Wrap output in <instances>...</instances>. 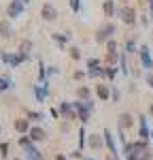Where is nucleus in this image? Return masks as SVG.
<instances>
[{
	"instance_id": "2eb2a0df",
	"label": "nucleus",
	"mask_w": 153,
	"mask_h": 160,
	"mask_svg": "<svg viewBox=\"0 0 153 160\" xmlns=\"http://www.w3.org/2000/svg\"><path fill=\"white\" fill-rule=\"evenodd\" d=\"M130 126H134V118L130 113H121L119 115V128H130Z\"/></svg>"
},
{
	"instance_id": "f257e3e1",
	"label": "nucleus",
	"mask_w": 153,
	"mask_h": 160,
	"mask_svg": "<svg viewBox=\"0 0 153 160\" xmlns=\"http://www.w3.org/2000/svg\"><path fill=\"white\" fill-rule=\"evenodd\" d=\"M75 109H76V115L79 120L85 124L91 115V109H94V102L91 100H75Z\"/></svg>"
},
{
	"instance_id": "473e14b6",
	"label": "nucleus",
	"mask_w": 153,
	"mask_h": 160,
	"mask_svg": "<svg viewBox=\"0 0 153 160\" xmlns=\"http://www.w3.org/2000/svg\"><path fill=\"white\" fill-rule=\"evenodd\" d=\"M72 77H75L76 81H79V79H83V77H85V71H76V73L72 75Z\"/></svg>"
},
{
	"instance_id": "f704fd0d",
	"label": "nucleus",
	"mask_w": 153,
	"mask_h": 160,
	"mask_svg": "<svg viewBox=\"0 0 153 160\" xmlns=\"http://www.w3.org/2000/svg\"><path fill=\"white\" fill-rule=\"evenodd\" d=\"M111 98H113V100H119V92H117V90H111Z\"/></svg>"
},
{
	"instance_id": "1a4fd4ad",
	"label": "nucleus",
	"mask_w": 153,
	"mask_h": 160,
	"mask_svg": "<svg viewBox=\"0 0 153 160\" xmlns=\"http://www.w3.org/2000/svg\"><path fill=\"white\" fill-rule=\"evenodd\" d=\"M47 92H49V83L45 81V83H38V86H34V94H36V100L38 102H45V98H47Z\"/></svg>"
},
{
	"instance_id": "c9c22d12",
	"label": "nucleus",
	"mask_w": 153,
	"mask_h": 160,
	"mask_svg": "<svg viewBox=\"0 0 153 160\" xmlns=\"http://www.w3.org/2000/svg\"><path fill=\"white\" fill-rule=\"evenodd\" d=\"M147 81H149V86L153 88V75H149V77H147Z\"/></svg>"
},
{
	"instance_id": "7c9ffc66",
	"label": "nucleus",
	"mask_w": 153,
	"mask_h": 160,
	"mask_svg": "<svg viewBox=\"0 0 153 160\" xmlns=\"http://www.w3.org/2000/svg\"><path fill=\"white\" fill-rule=\"evenodd\" d=\"M0 156H9V143H0Z\"/></svg>"
},
{
	"instance_id": "9b49d317",
	"label": "nucleus",
	"mask_w": 153,
	"mask_h": 160,
	"mask_svg": "<svg viewBox=\"0 0 153 160\" xmlns=\"http://www.w3.org/2000/svg\"><path fill=\"white\" fill-rule=\"evenodd\" d=\"M30 120H26V118H19V120H15V130L17 132H21V135H26V132H30Z\"/></svg>"
},
{
	"instance_id": "6e6552de",
	"label": "nucleus",
	"mask_w": 153,
	"mask_h": 160,
	"mask_svg": "<svg viewBox=\"0 0 153 160\" xmlns=\"http://www.w3.org/2000/svg\"><path fill=\"white\" fill-rule=\"evenodd\" d=\"M28 137H30L32 141H45V139H47V130L40 128V126H32L30 132H28Z\"/></svg>"
},
{
	"instance_id": "a878e982",
	"label": "nucleus",
	"mask_w": 153,
	"mask_h": 160,
	"mask_svg": "<svg viewBox=\"0 0 153 160\" xmlns=\"http://www.w3.org/2000/svg\"><path fill=\"white\" fill-rule=\"evenodd\" d=\"M85 128H81V130H79V148H83V145H85Z\"/></svg>"
},
{
	"instance_id": "7ed1b4c3",
	"label": "nucleus",
	"mask_w": 153,
	"mask_h": 160,
	"mask_svg": "<svg viewBox=\"0 0 153 160\" xmlns=\"http://www.w3.org/2000/svg\"><path fill=\"white\" fill-rule=\"evenodd\" d=\"M26 9V2L24 0H11V4L7 7V17L9 19H15V17H19Z\"/></svg>"
},
{
	"instance_id": "f03ea898",
	"label": "nucleus",
	"mask_w": 153,
	"mask_h": 160,
	"mask_svg": "<svg viewBox=\"0 0 153 160\" xmlns=\"http://www.w3.org/2000/svg\"><path fill=\"white\" fill-rule=\"evenodd\" d=\"M117 17H121V22L128 26L136 24V11L132 7H117Z\"/></svg>"
},
{
	"instance_id": "c756f323",
	"label": "nucleus",
	"mask_w": 153,
	"mask_h": 160,
	"mask_svg": "<svg viewBox=\"0 0 153 160\" xmlns=\"http://www.w3.org/2000/svg\"><path fill=\"white\" fill-rule=\"evenodd\" d=\"M98 66H100V60H96V58L87 60V68H98Z\"/></svg>"
},
{
	"instance_id": "e433bc0d",
	"label": "nucleus",
	"mask_w": 153,
	"mask_h": 160,
	"mask_svg": "<svg viewBox=\"0 0 153 160\" xmlns=\"http://www.w3.org/2000/svg\"><path fill=\"white\" fill-rule=\"evenodd\" d=\"M149 2V7H151V19H153V0H147Z\"/></svg>"
},
{
	"instance_id": "4be33fe9",
	"label": "nucleus",
	"mask_w": 153,
	"mask_h": 160,
	"mask_svg": "<svg viewBox=\"0 0 153 160\" xmlns=\"http://www.w3.org/2000/svg\"><path fill=\"white\" fill-rule=\"evenodd\" d=\"M11 88V79L9 77H0V92H7Z\"/></svg>"
},
{
	"instance_id": "9d476101",
	"label": "nucleus",
	"mask_w": 153,
	"mask_h": 160,
	"mask_svg": "<svg viewBox=\"0 0 153 160\" xmlns=\"http://www.w3.org/2000/svg\"><path fill=\"white\" fill-rule=\"evenodd\" d=\"M138 135L142 141H147L149 137H151V130H149V126H147V118H138Z\"/></svg>"
},
{
	"instance_id": "39448f33",
	"label": "nucleus",
	"mask_w": 153,
	"mask_h": 160,
	"mask_svg": "<svg viewBox=\"0 0 153 160\" xmlns=\"http://www.w3.org/2000/svg\"><path fill=\"white\" fill-rule=\"evenodd\" d=\"M40 17H43L45 22H55V19H58V11H55V7L49 4V2H45L43 9H40Z\"/></svg>"
},
{
	"instance_id": "dca6fc26",
	"label": "nucleus",
	"mask_w": 153,
	"mask_h": 160,
	"mask_svg": "<svg viewBox=\"0 0 153 160\" xmlns=\"http://www.w3.org/2000/svg\"><path fill=\"white\" fill-rule=\"evenodd\" d=\"M96 94H98L102 100H109V98H111V90H109V86H104V83H100V86L96 88Z\"/></svg>"
},
{
	"instance_id": "a19ab883",
	"label": "nucleus",
	"mask_w": 153,
	"mask_h": 160,
	"mask_svg": "<svg viewBox=\"0 0 153 160\" xmlns=\"http://www.w3.org/2000/svg\"><path fill=\"white\" fill-rule=\"evenodd\" d=\"M85 160H91V158H85Z\"/></svg>"
},
{
	"instance_id": "72a5a7b5",
	"label": "nucleus",
	"mask_w": 153,
	"mask_h": 160,
	"mask_svg": "<svg viewBox=\"0 0 153 160\" xmlns=\"http://www.w3.org/2000/svg\"><path fill=\"white\" fill-rule=\"evenodd\" d=\"M58 73V66H49V68H47V75H55Z\"/></svg>"
},
{
	"instance_id": "f8f14e48",
	"label": "nucleus",
	"mask_w": 153,
	"mask_h": 160,
	"mask_svg": "<svg viewBox=\"0 0 153 160\" xmlns=\"http://www.w3.org/2000/svg\"><path fill=\"white\" fill-rule=\"evenodd\" d=\"M104 135V141H106V145H109V149H111V154H113V158H117V145H115V139H113V135H111V130H104L102 132Z\"/></svg>"
},
{
	"instance_id": "aec40b11",
	"label": "nucleus",
	"mask_w": 153,
	"mask_h": 160,
	"mask_svg": "<svg viewBox=\"0 0 153 160\" xmlns=\"http://www.w3.org/2000/svg\"><path fill=\"white\" fill-rule=\"evenodd\" d=\"M89 77H94V79H98V77H104V68L98 66V68H89Z\"/></svg>"
},
{
	"instance_id": "a211bd4d",
	"label": "nucleus",
	"mask_w": 153,
	"mask_h": 160,
	"mask_svg": "<svg viewBox=\"0 0 153 160\" xmlns=\"http://www.w3.org/2000/svg\"><path fill=\"white\" fill-rule=\"evenodd\" d=\"M102 9H104V15L106 17H113L115 15V2L113 0H104V7Z\"/></svg>"
},
{
	"instance_id": "393cba45",
	"label": "nucleus",
	"mask_w": 153,
	"mask_h": 160,
	"mask_svg": "<svg viewBox=\"0 0 153 160\" xmlns=\"http://www.w3.org/2000/svg\"><path fill=\"white\" fill-rule=\"evenodd\" d=\"M28 118L34 120V122H38V120H43V113H40V111H28Z\"/></svg>"
},
{
	"instance_id": "412c9836",
	"label": "nucleus",
	"mask_w": 153,
	"mask_h": 160,
	"mask_svg": "<svg viewBox=\"0 0 153 160\" xmlns=\"http://www.w3.org/2000/svg\"><path fill=\"white\" fill-rule=\"evenodd\" d=\"M115 75H117V66H106L104 68V77L106 79H115Z\"/></svg>"
},
{
	"instance_id": "cd10ccee",
	"label": "nucleus",
	"mask_w": 153,
	"mask_h": 160,
	"mask_svg": "<svg viewBox=\"0 0 153 160\" xmlns=\"http://www.w3.org/2000/svg\"><path fill=\"white\" fill-rule=\"evenodd\" d=\"M70 9L75 13H79L81 11V0H70Z\"/></svg>"
},
{
	"instance_id": "423d86ee",
	"label": "nucleus",
	"mask_w": 153,
	"mask_h": 160,
	"mask_svg": "<svg viewBox=\"0 0 153 160\" xmlns=\"http://www.w3.org/2000/svg\"><path fill=\"white\" fill-rule=\"evenodd\" d=\"M138 53H140V62H142V66L147 68V71H151L153 68V58H151V49L147 47V45H142L138 49Z\"/></svg>"
},
{
	"instance_id": "6ab92c4d",
	"label": "nucleus",
	"mask_w": 153,
	"mask_h": 160,
	"mask_svg": "<svg viewBox=\"0 0 153 160\" xmlns=\"http://www.w3.org/2000/svg\"><path fill=\"white\" fill-rule=\"evenodd\" d=\"M30 51H32V41H21V45H19V53L30 56Z\"/></svg>"
},
{
	"instance_id": "ea45409f",
	"label": "nucleus",
	"mask_w": 153,
	"mask_h": 160,
	"mask_svg": "<svg viewBox=\"0 0 153 160\" xmlns=\"http://www.w3.org/2000/svg\"><path fill=\"white\" fill-rule=\"evenodd\" d=\"M151 139H153V130H151Z\"/></svg>"
},
{
	"instance_id": "ddd939ff",
	"label": "nucleus",
	"mask_w": 153,
	"mask_h": 160,
	"mask_svg": "<svg viewBox=\"0 0 153 160\" xmlns=\"http://www.w3.org/2000/svg\"><path fill=\"white\" fill-rule=\"evenodd\" d=\"M51 38L60 45V47H66V43L70 41V32H64V34H60V32H55V34H51Z\"/></svg>"
},
{
	"instance_id": "2f4dec72",
	"label": "nucleus",
	"mask_w": 153,
	"mask_h": 160,
	"mask_svg": "<svg viewBox=\"0 0 153 160\" xmlns=\"http://www.w3.org/2000/svg\"><path fill=\"white\" fill-rule=\"evenodd\" d=\"M119 64H121V73L128 75V64H126V58H123V56L119 58Z\"/></svg>"
},
{
	"instance_id": "4468645a",
	"label": "nucleus",
	"mask_w": 153,
	"mask_h": 160,
	"mask_svg": "<svg viewBox=\"0 0 153 160\" xmlns=\"http://www.w3.org/2000/svg\"><path fill=\"white\" fill-rule=\"evenodd\" d=\"M11 34H13L11 22H9V19H4V22H0V37H2V38H9Z\"/></svg>"
},
{
	"instance_id": "4c0bfd02",
	"label": "nucleus",
	"mask_w": 153,
	"mask_h": 160,
	"mask_svg": "<svg viewBox=\"0 0 153 160\" xmlns=\"http://www.w3.org/2000/svg\"><path fill=\"white\" fill-rule=\"evenodd\" d=\"M149 115H151V118H153V102H151V105H149Z\"/></svg>"
},
{
	"instance_id": "c03bdc74",
	"label": "nucleus",
	"mask_w": 153,
	"mask_h": 160,
	"mask_svg": "<svg viewBox=\"0 0 153 160\" xmlns=\"http://www.w3.org/2000/svg\"><path fill=\"white\" fill-rule=\"evenodd\" d=\"M0 62H2V60H0Z\"/></svg>"
},
{
	"instance_id": "f3484780",
	"label": "nucleus",
	"mask_w": 153,
	"mask_h": 160,
	"mask_svg": "<svg viewBox=\"0 0 153 160\" xmlns=\"http://www.w3.org/2000/svg\"><path fill=\"white\" fill-rule=\"evenodd\" d=\"M102 139H100V135H91L89 137V148L91 149H102Z\"/></svg>"
},
{
	"instance_id": "c85d7f7f",
	"label": "nucleus",
	"mask_w": 153,
	"mask_h": 160,
	"mask_svg": "<svg viewBox=\"0 0 153 160\" xmlns=\"http://www.w3.org/2000/svg\"><path fill=\"white\" fill-rule=\"evenodd\" d=\"M70 58H72V60H79V58H81V51H79V47H70Z\"/></svg>"
},
{
	"instance_id": "37998d69",
	"label": "nucleus",
	"mask_w": 153,
	"mask_h": 160,
	"mask_svg": "<svg viewBox=\"0 0 153 160\" xmlns=\"http://www.w3.org/2000/svg\"><path fill=\"white\" fill-rule=\"evenodd\" d=\"M17 160H19V158H17Z\"/></svg>"
},
{
	"instance_id": "bb28decb",
	"label": "nucleus",
	"mask_w": 153,
	"mask_h": 160,
	"mask_svg": "<svg viewBox=\"0 0 153 160\" xmlns=\"http://www.w3.org/2000/svg\"><path fill=\"white\" fill-rule=\"evenodd\" d=\"M0 60L4 62V64H9V66H11V53H7V51H0Z\"/></svg>"
},
{
	"instance_id": "58836bf2",
	"label": "nucleus",
	"mask_w": 153,
	"mask_h": 160,
	"mask_svg": "<svg viewBox=\"0 0 153 160\" xmlns=\"http://www.w3.org/2000/svg\"><path fill=\"white\" fill-rule=\"evenodd\" d=\"M55 160H66V158H64L62 154H58V156H55Z\"/></svg>"
},
{
	"instance_id": "79ce46f5",
	"label": "nucleus",
	"mask_w": 153,
	"mask_h": 160,
	"mask_svg": "<svg viewBox=\"0 0 153 160\" xmlns=\"http://www.w3.org/2000/svg\"><path fill=\"white\" fill-rule=\"evenodd\" d=\"M0 132H2V128H0Z\"/></svg>"
},
{
	"instance_id": "0eeeda50",
	"label": "nucleus",
	"mask_w": 153,
	"mask_h": 160,
	"mask_svg": "<svg viewBox=\"0 0 153 160\" xmlns=\"http://www.w3.org/2000/svg\"><path fill=\"white\" fill-rule=\"evenodd\" d=\"M60 113H62L64 118H76V109H75V102H60Z\"/></svg>"
},
{
	"instance_id": "b1692460",
	"label": "nucleus",
	"mask_w": 153,
	"mask_h": 160,
	"mask_svg": "<svg viewBox=\"0 0 153 160\" xmlns=\"http://www.w3.org/2000/svg\"><path fill=\"white\" fill-rule=\"evenodd\" d=\"M76 94H79V98H85V100H89V90L85 86L83 88H79V90H76Z\"/></svg>"
},
{
	"instance_id": "20e7f679",
	"label": "nucleus",
	"mask_w": 153,
	"mask_h": 160,
	"mask_svg": "<svg viewBox=\"0 0 153 160\" xmlns=\"http://www.w3.org/2000/svg\"><path fill=\"white\" fill-rule=\"evenodd\" d=\"M113 34H115V26L106 24V26H102L100 30L96 32V41H98V43H109V41L113 38Z\"/></svg>"
},
{
	"instance_id": "5701e85b",
	"label": "nucleus",
	"mask_w": 153,
	"mask_h": 160,
	"mask_svg": "<svg viewBox=\"0 0 153 160\" xmlns=\"http://www.w3.org/2000/svg\"><path fill=\"white\" fill-rule=\"evenodd\" d=\"M136 49H138V47H136V43H134L132 38H128V41H126V53H134Z\"/></svg>"
}]
</instances>
